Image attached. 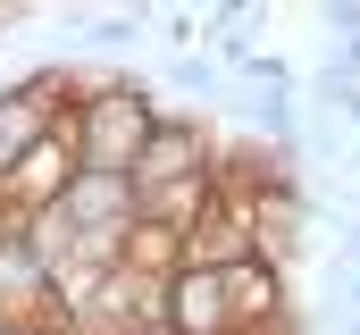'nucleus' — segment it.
<instances>
[{"instance_id": "f257e3e1", "label": "nucleus", "mask_w": 360, "mask_h": 335, "mask_svg": "<svg viewBox=\"0 0 360 335\" xmlns=\"http://www.w3.org/2000/svg\"><path fill=\"white\" fill-rule=\"evenodd\" d=\"M151 126H160V109H151V92H143V84H101L92 101H76V118H68L76 168H101V176H134L143 143H151Z\"/></svg>"}, {"instance_id": "f03ea898", "label": "nucleus", "mask_w": 360, "mask_h": 335, "mask_svg": "<svg viewBox=\"0 0 360 335\" xmlns=\"http://www.w3.org/2000/svg\"><path fill=\"white\" fill-rule=\"evenodd\" d=\"M160 327L168 335H243L235 327V302H226V268H193L184 260L160 285Z\"/></svg>"}, {"instance_id": "7ed1b4c3", "label": "nucleus", "mask_w": 360, "mask_h": 335, "mask_svg": "<svg viewBox=\"0 0 360 335\" xmlns=\"http://www.w3.org/2000/svg\"><path fill=\"white\" fill-rule=\"evenodd\" d=\"M201 176H210V160H201V126H193V118H160L151 143H143V160H134V193L151 201V193L201 184Z\"/></svg>"}, {"instance_id": "20e7f679", "label": "nucleus", "mask_w": 360, "mask_h": 335, "mask_svg": "<svg viewBox=\"0 0 360 335\" xmlns=\"http://www.w3.org/2000/svg\"><path fill=\"white\" fill-rule=\"evenodd\" d=\"M51 92H59V68H42L34 84H17V92H0V193H8V176L25 168V151H34L42 134H59Z\"/></svg>"}, {"instance_id": "39448f33", "label": "nucleus", "mask_w": 360, "mask_h": 335, "mask_svg": "<svg viewBox=\"0 0 360 335\" xmlns=\"http://www.w3.org/2000/svg\"><path fill=\"white\" fill-rule=\"evenodd\" d=\"M344 260H352V268H360V227H344Z\"/></svg>"}, {"instance_id": "423d86ee", "label": "nucleus", "mask_w": 360, "mask_h": 335, "mask_svg": "<svg viewBox=\"0 0 360 335\" xmlns=\"http://www.w3.org/2000/svg\"><path fill=\"white\" fill-rule=\"evenodd\" d=\"M344 118H352V126H360V92H344Z\"/></svg>"}]
</instances>
